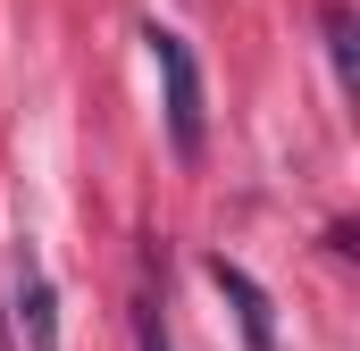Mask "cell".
<instances>
[{
	"label": "cell",
	"mask_w": 360,
	"mask_h": 351,
	"mask_svg": "<svg viewBox=\"0 0 360 351\" xmlns=\"http://www.w3.org/2000/svg\"><path fill=\"white\" fill-rule=\"evenodd\" d=\"M210 284L235 301V318H243V343H252V351H276V310H269V293L252 284V267H243V260H226V251H210Z\"/></svg>",
	"instance_id": "cell-2"
},
{
	"label": "cell",
	"mask_w": 360,
	"mask_h": 351,
	"mask_svg": "<svg viewBox=\"0 0 360 351\" xmlns=\"http://www.w3.org/2000/svg\"><path fill=\"white\" fill-rule=\"evenodd\" d=\"M143 42H151L160 92H168V143H176V159H201L210 151V92H201V67H193V42L176 25H143Z\"/></svg>",
	"instance_id": "cell-1"
},
{
	"label": "cell",
	"mask_w": 360,
	"mask_h": 351,
	"mask_svg": "<svg viewBox=\"0 0 360 351\" xmlns=\"http://www.w3.org/2000/svg\"><path fill=\"white\" fill-rule=\"evenodd\" d=\"M17 326H25V351H59V293L34 251H17Z\"/></svg>",
	"instance_id": "cell-3"
},
{
	"label": "cell",
	"mask_w": 360,
	"mask_h": 351,
	"mask_svg": "<svg viewBox=\"0 0 360 351\" xmlns=\"http://www.w3.org/2000/svg\"><path fill=\"white\" fill-rule=\"evenodd\" d=\"M327 59H335V84L352 92L360 84V34H352V8L344 0H327Z\"/></svg>",
	"instance_id": "cell-4"
},
{
	"label": "cell",
	"mask_w": 360,
	"mask_h": 351,
	"mask_svg": "<svg viewBox=\"0 0 360 351\" xmlns=\"http://www.w3.org/2000/svg\"><path fill=\"white\" fill-rule=\"evenodd\" d=\"M134 351H168V318H160V284H151V267H143V284H134Z\"/></svg>",
	"instance_id": "cell-5"
}]
</instances>
